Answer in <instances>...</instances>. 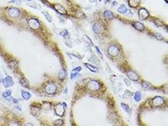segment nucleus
<instances>
[{"label": "nucleus", "mask_w": 168, "mask_h": 126, "mask_svg": "<svg viewBox=\"0 0 168 126\" xmlns=\"http://www.w3.org/2000/svg\"><path fill=\"white\" fill-rule=\"evenodd\" d=\"M133 26L134 28L136 30H139V31H142V30L144 29V25L142 24V23L140 22H136L133 23Z\"/></svg>", "instance_id": "obj_13"}, {"label": "nucleus", "mask_w": 168, "mask_h": 126, "mask_svg": "<svg viewBox=\"0 0 168 126\" xmlns=\"http://www.w3.org/2000/svg\"><path fill=\"white\" fill-rule=\"evenodd\" d=\"M63 124V122L62 120H61V119H58V120L56 121L54 123V124L56 125V126H62Z\"/></svg>", "instance_id": "obj_27"}, {"label": "nucleus", "mask_w": 168, "mask_h": 126, "mask_svg": "<svg viewBox=\"0 0 168 126\" xmlns=\"http://www.w3.org/2000/svg\"><path fill=\"white\" fill-rule=\"evenodd\" d=\"M56 87L54 85H53V84L48 85L45 88L46 92L48 93L49 94H53L56 91Z\"/></svg>", "instance_id": "obj_8"}, {"label": "nucleus", "mask_w": 168, "mask_h": 126, "mask_svg": "<svg viewBox=\"0 0 168 126\" xmlns=\"http://www.w3.org/2000/svg\"><path fill=\"white\" fill-rule=\"evenodd\" d=\"M84 40H85V42H87L88 44H89L90 45H93V43L92 42V40H91V39H90V38H89L87 36L85 35V37H84Z\"/></svg>", "instance_id": "obj_25"}, {"label": "nucleus", "mask_w": 168, "mask_h": 126, "mask_svg": "<svg viewBox=\"0 0 168 126\" xmlns=\"http://www.w3.org/2000/svg\"><path fill=\"white\" fill-rule=\"evenodd\" d=\"M3 85L6 88L11 87V86H13V85H14V82H13V79H12V78H11L10 76H7L3 79Z\"/></svg>", "instance_id": "obj_6"}, {"label": "nucleus", "mask_w": 168, "mask_h": 126, "mask_svg": "<svg viewBox=\"0 0 168 126\" xmlns=\"http://www.w3.org/2000/svg\"><path fill=\"white\" fill-rule=\"evenodd\" d=\"M121 107H122V108H123V109L125 110V111L127 112V113H131L130 109V107H129V106L128 105H127V104H121Z\"/></svg>", "instance_id": "obj_22"}, {"label": "nucleus", "mask_w": 168, "mask_h": 126, "mask_svg": "<svg viewBox=\"0 0 168 126\" xmlns=\"http://www.w3.org/2000/svg\"><path fill=\"white\" fill-rule=\"evenodd\" d=\"M118 11L120 13H125L127 11V8L124 4H123L118 9Z\"/></svg>", "instance_id": "obj_21"}, {"label": "nucleus", "mask_w": 168, "mask_h": 126, "mask_svg": "<svg viewBox=\"0 0 168 126\" xmlns=\"http://www.w3.org/2000/svg\"><path fill=\"white\" fill-rule=\"evenodd\" d=\"M22 95L23 98H24V99H25V100H28V98L30 97V96H31L29 93L24 91H22Z\"/></svg>", "instance_id": "obj_23"}, {"label": "nucleus", "mask_w": 168, "mask_h": 126, "mask_svg": "<svg viewBox=\"0 0 168 126\" xmlns=\"http://www.w3.org/2000/svg\"><path fill=\"white\" fill-rule=\"evenodd\" d=\"M54 7L56 10L59 13H61V14H66V9H64V8L63 7L61 4H55L54 5Z\"/></svg>", "instance_id": "obj_12"}, {"label": "nucleus", "mask_w": 168, "mask_h": 126, "mask_svg": "<svg viewBox=\"0 0 168 126\" xmlns=\"http://www.w3.org/2000/svg\"><path fill=\"white\" fill-rule=\"evenodd\" d=\"M10 95H11V91L9 90L6 91L5 93H3V96L5 98H6V97L10 96Z\"/></svg>", "instance_id": "obj_26"}, {"label": "nucleus", "mask_w": 168, "mask_h": 126, "mask_svg": "<svg viewBox=\"0 0 168 126\" xmlns=\"http://www.w3.org/2000/svg\"><path fill=\"white\" fill-rule=\"evenodd\" d=\"M28 25L31 27V28L35 29V30L38 29L40 26L39 23L38 22V21L37 20L34 18L30 19V20L28 21Z\"/></svg>", "instance_id": "obj_4"}, {"label": "nucleus", "mask_w": 168, "mask_h": 126, "mask_svg": "<svg viewBox=\"0 0 168 126\" xmlns=\"http://www.w3.org/2000/svg\"><path fill=\"white\" fill-rule=\"evenodd\" d=\"M55 110H56V114L58 115H59V116L63 115V114L64 112V107H63L61 105H60V104L57 105L56 107V109H55Z\"/></svg>", "instance_id": "obj_10"}, {"label": "nucleus", "mask_w": 168, "mask_h": 126, "mask_svg": "<svg viewBox=\"0 0 168 126\" xmlns=\"http://www.w3.org/2000/svg\"><path fill=\"white\" fill-rule=\"evenodd\" d=\"M134 99L136 102H140L141 99H142V95H141V93L140 91H137V92L135 93L134 96Z\"/></svg>", "instance_id": "obj_19"}, {"label": "nucleus", "mask_w": 168, "mask_h": 126, "mask_svg": "<svg viewBox=\"0 0 168 126\" xmlns=\"http://www.w3.org/2000/svg\"><path fill=\"white\" fill-rule=\"evenodd\" d=\"M78 75V74L77 73H72V74H71V78H72V79H73L74 78L76 77V76Z\"/></svg>", "instance_id": "obj_29"}, {"label": "nucleus", "mask_w": 168, "mask_h": 126, "mask_svg": "<svg viewBox=\"0 0 168 126\" xmlns=\"http://www.w3.org/2000/svg\"><path fill=\"white\" fill-rule=\"evenodd\" d=\"M104 15L105 18H106V19H108V20H111V19H113L114 18L113 14V13H112L111 11H109V10H106V11H105Z\"/></svg>", "instance_id": "obj_15"}, {"label": "nucleus", "mask_w": 168, "mask_h": 126, "mask_svg": "<svg viewBox=\"0 0 168 126\" xmlns=\"http://www.w3.org/2000/svg\"><path fill=\"white\" fill-rule=\"evenodd\" d=\"M8 13H9V16L12 17V18H16V17H18L19 15H20V11L17 8H12L11 9H9Z\"/></svg>", "instance_id": "obj_7"}, {"label": "nucleus", "mask_w": 168, "mask_h": 126, "mask_svg": "<svg viewBox=\"0 0 168 126\" xmlns=\"http://www.w3.org/2000/svg\"><path fill=\"white\" fill-rule=\"evenodd\" d=\"M60 35L61 36H63V37H64V39H68L70 38V35H69V33L66 30H64L63 31L60 33Z\"/></svg>", "instance_id": "obj_20"}, {"label": "nucleus", "mask_w": 168, "mask_h": 126, "mask_svg": "<svg viewBox=\"0 0 168 126\" xmlns=\"http://www.w3.org/2000/svg\"><path fill=\"white\" fill-rule=\"evenodd\" d=\"M155 37H156V38H157V39L159 40H162L163 39V36L161 35V34H159V33H156L155 34Z\"/></svg>", "instance_id": "obj_28"}, {"label": "nucleus", "mask_w": 168, "mask_h": 126, "mask_svg": "<svg viewBox=\"0 0 168 126\" xmlns=\"http://www.w3.org/2000/svg\"><path fill=\"white\" fill-rule=\"evenodd\" d=\"M164 103V100L162 97H160V96L155 97L152 100V104L155 107H160V106L163 105Z\"/></svg>", "instance_id": "obj_5"}, {"label": "nucleus", "mask_w": 168, "mask_h": 126, "mask_svg": "<svg viewBox=\"0 0 168 126\" xmlns=\"http://www.w3.org/2000/svg\"><path fill=\"white\" fill-rule=\"evenodd\" d=\"M66 73L65 70H63V69L61 70V71H59V79H64V78H65V77H66Z\"/></svg>", "instance_id": "obj_17"}, {"label": "nucleus", "mask_w": 168, "mask_h": 126, "mask_svg": "<svg viewBox=\"0 0 168 126\" xmlns=\"http://www.w3.org/2000/svg\"><path fill=\"white\" fill-rule=\"evenodd\" d=\"M95 49H96V51H97V52H98L99 54L100 55V56H101V57H102V54H101V52H100V51H99V49L98 47H97V46H96V47H95Z\"/></svg>", "instance_id": "obj_31"}, {"label": "nucleus", "mask_w": 168, "mask_h": 126, "mask_svg": "<svg viewBox=\"0 0 168 126\" xmlns=\"http://www.w3.org/2000/svg\"><path fill=\"white\" fill-rule=\"evenodd\" d=\"M85 66H86L89 70H91V71L94 72V73H97V72L98 71V69H97L96 67H95V66L91 65V64L86 63V64H85Z\"/></svg>", "instance_id": "obj_16"}, {"label": "nucleus", "mask_w": 168, "mask_h": 126, "mask_svg": "<svg viewBox=\"0 0 168 126\" xmlns=\"http://www.w3.org/2000/svg\"><path fill=\"white\" fill-rule=\"evenodd\" d=\"M82 70V68L81 67H77V68H75V69H74V70H73V71H77V72H79L80 71Z\"/></svg>", "instance_id": "obj_30"}, {"label": "nucleus", "mask_w": 168, "mask_h": 126, "mask_svg": "<svg viewBox=\"0 0 168 126\" xmlns=\"http://www.w3.org/2000/svg\"><path fill=\"white\" fill-rule=\"evenodd\" d=\"M129 5L132 8H136L139 5L140 0H129Z\"/></svg>", "instance_id": "obj_14"}, {"label": "nucleus", "mask_w": 168, "mask_h": 126, "mask_svg": "<svg viewBox=\"0 0 168 126\" xmlns=\"http://www.w3.org/2000/svg\"><path fill=\"white\" fill-rule=\"evenodd\" d=\"M102 30V28L101 25L99 23H95L93 26V31L94 32L95 34H99L101 33Z\"/></svg>", "instance_id": "obj_11"}, {"label": "nucleus", "mask_w": 168, "mask_h": 126, "mask_svg": "<svg viewBox=\"0 0 168 126\" xmlns=\"http://www.w3.org/2000/svg\"><path fill=\"white\" fill-rule=\"evenodd\" d=\"M42 13H43L44 15H45V17H46V19H47V20L49 21V22H51V21H52V18H51V16H50V15L48 14V13H47V12H46V11H43V12H42Z\"/></svg>", "instance_id": "obj_24"}, {"label": "nucleus", "mask_w": 168, "mask_h": 126, "mask_svg": "<svg viewBox=\"0 0 168 126\" xmlns=\"http://www.w3.org/2000/svg\"><path fill=\"white\" fill-rule=\"evenodd\" d=\"M99 87H100L99 84L96 81H91L87 85L88 89L91 91H95L98 90L99 89Z\"/></svg>", "instance_id": "obj_2"}, {"label": "nucleus", "mask_w": 168, "mask_h": 126, "mask_svg": "<svg viewBox=\"0 0 168 126\" xmlns=\"http://www.w3.org/2000/svg\"><path fill=\"white\" fill-rule=\"evenodd\" d=\"M149 12L147 9L145 8H141L138 11V15H139V19L141 20H145L149 17Z\"/></svg>", "instance_id": "obj_3"}, {"label": "nucleus", "mask_w": 168, "mask_h": 126, "mask_svg": "<svg viewBox=\"0 0 168 126\" xmlns=\"http://www.w3.org/2000/svg\"><path fill=\"white\" fill-rule=\"evenodd\" d=\"M20 84L22 86L25 87V88H28L29 87V83L28 81L25 78H23L20 80Z\"/></svg>", "instance_id": "obj_18"}, {"label": "nucleus", "mask_w": 168, "mask_h": 126, "mask_svg": "<svg viewBox=\"0 0 168 126\" xmlns=\"http://www.w3.org/2000/svg\"><path fill=\"white\" fill-rule=\"evenodd\" d=\"M127 76L129 78V79L132 80V81H137L138 79V76L136 73H135V72L130 71L128 72L127 73Z\"/></svg>", "instance_id": "obj_9"}, {"label": "nucleus", "mask_w": 168, "mask_h": 126, "mask_svg": "<svg viewBox=\"0 0 168 126\" xmlns=\"http://www.w3.org/2000/svg\"><path fill=\"white\" fill-rule=\"evenodd\" d=\"M28 1H31V0H28Z\"/></svg>", "instance_id": "obj_32"}, {"label": "nucleus", "mask_w": 168, "mask_h": 126, "mask_svg": "<svg viewBox=\"0 0 168 126\" xmlns=\"http://www.w3.org/2000/svg\"><path fill=\"white\" fill-rule=\"evenodd\" d=\"M108 54L112 57H116L119 55V49L116 45H111L108 49Z\"/></svg>", "instance_id": "obj_1"}]
</instances>
